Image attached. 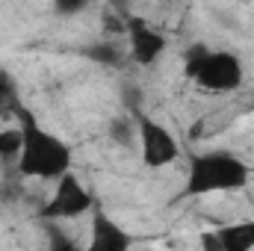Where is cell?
Returning a JSON list of instances; mask_svg holds the SVG:
<instances>
[{"label":"cell","instance_id":"5b68a950","mask_svg":"<svg viewBox=\"0 0 254 251\" xmlns=\"http://www.w3.org/2000/svg\"><path fill=\"white\" fill-rule=\"evenodd\" d=\"M89 207H92V195L80 187V181L71 172H65L60 178V184H57L54 201L42 210V216L45 219H74V216L86 213Z\"/></svg>","mask_w":254,"mask_h":251},{"label":"cell","instance_id":"4fadbf2b","mask_svg":"<svg viewBox=\"0 0 254 251\" xmlns=\"http://www.w3.org/2000/svg\"><path fill=\"white\" fill-rule=\"evenodd\" d=\"M207 54H210V51H207V48H201V45H195L190 54H187V74H190V77H195V71L201 68V63H204V57H207Z\"/></svg>","mask_w":254,"mask_h":251},{"label":"cell","instance_id":"3957f363","mask_svg":"<svg viewBox=\"0 0 254 251\" xmlns=\"http://www.w3.org/2000/svg\"><path fill=\"white\" fill-rule=\"evenodd\" d=\"M192 80H198V86L207 92H234L243 83V65L234 54H225V51L207 54Z\"/></svg>","mask_w":254,"mask_h":251},{"label":"cell","instance_id":"9a60e30c","mask_svg":"<svg viewBox=\"0 0 254 251\" xmlns=\"http://www.w3.org/2000/svg\"><path fill=\"white\" fill-rule=\"evenodd\" d=\"M51 243H54V249H71V243H68L65 237H60V234H54V240H51Z\"/></svg>","mask_w":254,"mask_h":251},{"label":"cell","instance_id":"30bf717a","mask_svg":"<svg viewBox=\"0 0 254 251\" xmlns=\"http://www.w3.org/2000/svg\"><path fill=\"white\" fill-rule=\"evenodd\" d=\"M92 63H101V65H110V68H119L122 65V51L113 45V42H98V45H92V48H86L83 51Z\"/></svg>","mask_w":254,"mask_h":251},{"label":"cell","instance_id":"9c48e42d","mask_svg":"<svg viewBox=\"0 0 254 251\" xmlns=\"http://www.w3.org/2000/svg\"><path fill=\"white\" fill-rule=\"evenodd\" d=\"M18 107H21V101H18V92H15V80L6 71H0V116L12 119L18 113Z\"/></svg>","mask_w":254,"mask_h":251},{"label":"cell","instance_id":"ba28073f","mask_svg":"<svg viewBox=\"0 0 254 251\" xmlns=\"http://www.w3.org/2000/svg\"><path fill=\"white\" fill-rule=\"evenodd\" d=\"M219 240H222V249L225 251L254 249V222H243V225H234V228L219 231Z\"/></svg>","mask_w":254,"mask_h":251},{"label":"cell","instance_id":"6da1fadb","mask_svg":"<svg viewBox=\"0 0 254 251\" xmlns=\"http://www.w3.org/2000/svg\"><path fill=\"white\" fill-rule=\"evenodd\" d=\"M18 122H21V133H24V145L18 154V172L24 178H63L71 166V151L63 139L45 133L39 122L18 107Z\"/></svg>","mask_w":254,"mask_h":251},{"label":"cell","instance_id":"277c9868","mask_svg":"<svg viewBox=\"0 0 254 251\" xmlns=\"http://www.w3.org/2000/svg\"><path fill=\"white\" fill-rule=\"evenodd\" d=\"M139 139H142V160L145 166L151 169H160V166H169L175 157H178V142L175 136L148 116H139Z\"/></svg>","mask_w":254,"mask_h":251},{"label":"cell","instance_id":"8fae6325","mask_svg":"<svg viewBox=\"0 0 254 251\" xmlns=\"http://www.w3.org/2000/svg\"><path fill=\"white\" fill-rule=\"evenodd\" d=\"M21 145H24V133L21 127H6L0 130V157H18L21 154Z\"/></svg>","mask_w":254,"mask_h":251},{"label":"cell","instance_id":"5bb4252c","mask_svg":"<svg viewBox=\"0 0 254 251\" xmlns=\"http://www.w3.org/2000/svg\"><path fill=\"white\" fill-rule=\"evenodd\" d=\"M57 3V9L63 12V15H71V12H80V9H86L92 0H54Z\"/></svg>","mask_w":254,"mask_h":251},{"label":"cell","instance_id":"2e32d148","mask_svg":"<svg viewBox=\"0 0 254 251\" xmlns=\"http://www.w3.org/2000/svg\"><path fill=\"white\" fill-rule=\"evenodd\" d=\"M113 6H116V9H119V12H122V15L127 18V9H130V0H113Z\"/></svg>","mask_w":254,"mask_h":251},{"label":"cell","instance_id":"8992f818","mask_svg":"<svg viewBox=\"0 0 254 251\" xmlns=\"http://www.w3.org/2000/svg\"><path fill=\"white\" fill-rule=\"evenodd\" d=\"M127 33H130V57L139 65L157 63V57L166 51V39L136 15H127Z\"/></svg>","mask_w":254,"mask_h":251},{"label":"cell","instance_id":"7c38bea8","mask_svg":"<svg viewBox=\"0 0 254 251\" xmlns=\"http://www.w3.org/2000/svg\"><path fill=\"white\" fill-rule=\"evenodd\" d=\"M110 136H113L119 145H130V142H133V122H130L127 116L116 119V122L110 125Z\"/></svg>","mask_w":254,"mask_h":251},{"label":"cell","instance_id":"52a82bcc","mask_svg":"<svg viewBox=\"0 0 254 251\" xmlns=\"http://www.w3.org/2000/svg\"><path fill=\"white\" fill-rule=\"evenodd\" d=\"M130 246V237L125 231L107 219L104 213H95V222H92V249L95 251H125Z\"/></svg>","mask_w":254,"mask_h":251},{"label":"cell","instance_id":"7a4b0ae2","mask_svg":"<svg viewBox=\"0 0 254 251\" xmlns=\"http://www.w3.org/2000/svg\"><path fill=\"white\" fill-rule=\"evenodd\" d=\"M249 181V166L237 160L228 151H213L195 157L190 166V181L187 195H207V192H225V189H240Z\"/></svg>","mask_w":254,"mask_h":251}]
</instances>
